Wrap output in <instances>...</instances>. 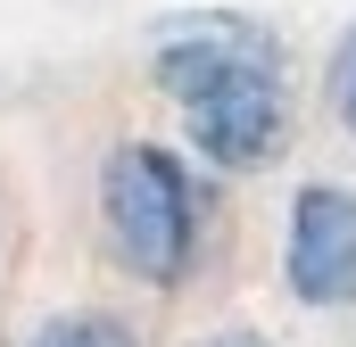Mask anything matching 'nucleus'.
Returning a JSON list of instances; mask_svg holds the SVG:
<instances>
[{
    "label": "nucleus",
    "instance_id": "obj_1",
    "mask_svg": "<svg viewBox=\"0 0 356 347\" xmlns=\"http://www.w3.org/2000/svg\"><path fill=\"white\" fill-rule=\"evenodd\" d=\"M149 75L182 108L191 149L216 174H257L290 141V58L266 17L191 8L149 33Z\"/></svg>",
    "mask_w": 356,
    "mask_h": 347
},
{
    "label": "nucleus",
    "instance_id": "obj_2",
    "mask_svg": "<svg viewBox=\"0 0 356 347\" xmlns=\"http://www.w3.org/2000/svg\"><path fill=\"white\" fill-rule=\"evenodd\" d=\"M99 232L108 257L141 289H175L199 257V182L158 141H116L99 166Z\"/></svg>",
    "mask_w": 356,
    "mask_h": 347
},
{
    "label": "nucleus",
    "instance_id": "obj_3",
    "mask_svg": "<svg viewBox=\"0 0 356 347\" xmlns=\"http://www.w3.org/2000/svg\"><path fill=\"white\" fill-rule=\"evenodd\" d=\"M282 281H290V298L315 306V314L356 306V190H340V182H307V190L290 198Z\"/></svg>",
    "mask_w": 356,
    "mask_h": 347
},
{
    "label": "nucleus",
    "instance_id": "obj_4",
    "mask_svg": "<svg viewBox=\"0 0 356 347\" xmlns=\"http://www.w3.org/2000/svg\"><path fill=\"white\" fill-rule=\"evenodd\" d=\"M25 347H141V331L124 314H99V306H75V314H50Z\"/></svg>",
    "mask_w": 356,
    "mask_h": 347
},
{
    "label": "nucleus",
    "instance_id": "obj_5",
    "mask_svg": "<svg viewBox=\"0 0 356 347\" xmlns=\"http://www.w3.org/2000/svg\"><path fill=\"white\" fill-rule=\"evenodd\" d=\"M323 91H332V116L356 133V25L340 33V50H332V75H323Z\"/></svg>",
    "mask_w": 356,
    "mask_h": 347
},
{
    "label": "nucleus",
    "instance_id": "obj_6",
    "mask_svg": "<svg viewBox=\"0 0 356 347\" xmlns=\"http://www.w3.org/2000/svg\"><path fill=\"white\" fill-rule=\"evenodd\" d=\"M199 347H273V339H257V331H232V339H199Z\"/></svg>",
    "mask_w": 356,
    "mask_h": 347
}]
</instances>
